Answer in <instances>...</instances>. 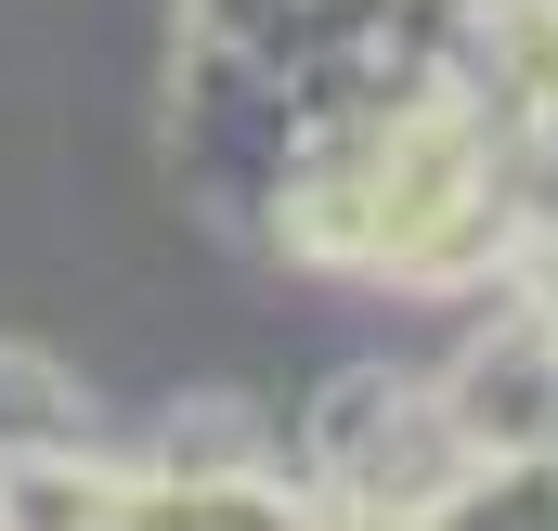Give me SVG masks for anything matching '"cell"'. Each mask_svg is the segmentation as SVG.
<instances>
[{
    "mask_svg": "<svg viewBox=\"0 0 558 531\" xmlns=\"http://www.w3.org/2000/svg\"><path fill=\"white\" fill-rule=\"evenodd\" d=\"M274 13H286V0H182V26H195V39H234V52H247Z\"/></svg>",
    "mask_w": 558,
    "mask_h": 531,
    "instance_id": "7a4b0ae2",
    "label": "cell"
},
{
    "mask_svg": "<svg viewBox=\"0 0 558 531\" xmlns=\"http://www.w3.org/2000/svg\"><path fill=\"white\" fill-rule=\"evenodd\" d=\"M428 390H441V415H454L468 454H533V441H558V324L507 285V311H481L428 363Z\"/></svg>",
    "mask_w": 558,
    "mask_h": 531,
    "instance_id": "6da1fadb",
    "label": "cell"
}]
</instances>
